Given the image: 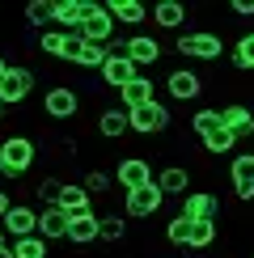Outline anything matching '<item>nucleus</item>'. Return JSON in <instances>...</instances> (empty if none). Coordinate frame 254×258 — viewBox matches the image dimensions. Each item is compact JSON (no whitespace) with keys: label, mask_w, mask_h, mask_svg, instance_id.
<instances>
[{"label":"nucleus","mask_w":254,"mask_h":258,"mask_svg":"<svg viewBox=\"0 0 254 258\" xmlns=\"http://www.w3.org/2000/svg\"><path fill=\"white\" fill-rule=\"evenodd\" d=\"M38 161L34 136H5L0 140V174L5 178H26Z\"/></svg>","instance_id":"obj_1"},{"label":"nucleus","mask_w":254,"mask_h":258,"mask_svg":"<svg viewBox=\"0 0 254 258\" xmlns=\"http://www.w3.org/2000/svg\"><path fill=\"white\" fill-rule=\"evenodd\" d=\"M174 47H178V55H186V59H204V63H216L220 55H225V38L212 34V30L178 34V38H174Z\"/></svg>","instance_id":"obj_2"},{"label":"nucleus","mask_w":254,"mask_h":258,"mask_svg":"<svg viewBox=\"0 0 254 258\" xmlns=\"http://www.w3.org/2000/svg\"><path fill=\"white\" fill-rule=\"evenodd\" d=\"M77 34H81L85 42L110 47V38H114V17L106 13V5H98V0H85V21H81Z\"/></svg>","instance_id":"obj_3"},{"label":"nucleus","mask_w":254,"mask_h":258,"mask_svg":"<svg viewBox=\"0 0 254 258\" xmlns=\"http://www.w3.org/2000/svg\"><path fill=\"white\" fill-rule=\"evenodd\" d=\"M169 123H174V114H169L161 102H148V106H140V110H127L132 136H157V132H165Z\"/></svg>","instance_id":"obj_4"},{"label":"nucleus","mask_w":254,"mask_h":258,"mask_svg":"<svg viewBox=\"0 0 254 258\" xmlns=\"http://www.w3.org/2000/svg\"><path fill=\"white\" fill-rule=\"evenodd\" d=\"M148 182H153V165H148L144 157H123L119 165H114V186H119L123 195L148 186Z\"/></svg>","instance_id":"obj_5"},{"label":"nucleus","mask_w":254,"mask_h":258,"mask_svg":"<svg viewBox=\"0 0 254 258\" xmlns=\"http://www.w3.org/2000/svg\"><path fill=\"white\" fill-rule=\"evenodd\" d=\"M42 110H47V119H77L81 93L72 89V85H51V89L42 93Z\"/></svg>","instance_id":"obj_6"},{"label":"nucleus","mask_w":254,"mask_h":258,"mask_svg":"<svg viewBox=\"0 0 254 258\" xmlns=\"http://www.w3.org/2000/svg\"><path fill=\"white\" fill-rule=\"evenodd\" d=\"M30 93H34V72L30 68H9L0 77V102L5 106H21Z\"/></svg>","instance_id":"obj_7"},{"label":"nucleus","mask_w":254,"mask_h":258,"mask_svg":"<svg viewBox=\"0 0 254 258\" xmlns=\"http://www.w3.org/2000/svg\"><path fill=\"white\" fill-rule=\"evenodd\" d=\"M0 229H5L9 241H17V237H34V233H38V212L26 208V203H13V208L5 212V220H0Z\"/></svg>","instance_id":"obj_8"},{"label":"nucleus","mask_w":254,"mask_h":258,"mask_svg":"<svg viewBox=\"0 0 254 258\" xmlns=\"http://www.w3.org/2000/svg\"><path fill=\"white\" fill-rule=\"evenodd\" d=\"M229 182H233V195L241 203L254 199V153H237L229 161Z\"/></svg>","instance_id":"obj_9"},{"label":"nucleus","mask_w":254,"mask_h":258,"mask_svg":"<svg viewBox=\"0 0 254 258\" xmlns=\"http://www.w3.org/2000/svg\"><path fill=\"white\" fill-rule=\"evenodd\" d=\"M165 93L174 102H195L199 93H204V81H199V72L195 68H174L165 77Z\"/></svg>","instance_id":"obj_10"},{"label":"nucleus","mask_w":254,"mask_h":258,"mask_svg":"<svg viewBox=\"0 0 254 258\" xmlns=\"http://www.w3.org/2000/svg\"><path fill=\"white\" fill-rule=\"evenodd\" d=\"M220 212V199L212 190H186L182 195V216L186 220H216Z\"/></svg>","instance_id":"obj_11"},{"label":"nucleus","mask_w":254,"mask_h":258,"mask_svg":"<svg viewBox=\"0 0 254 258\" xmlns=\"http://www.w3.org/2000/svg\"><path fill=\"white\" fill-rule=\"evenodd\" d=\"M161 199H165V195L153 186V182L140 186V190H132V195H127V220H148L157 208H161Z\"/></svg>","instance_id":"obj_12"},{"label":"nucleus","mask_w":254,"mask_h":258,"mask_svg":"<svg viewBox=\"0 0 254 258\" xmlns=\"http://www.w3.org/2000/svg\"><path fill=\"white\" fill-rule=\"evenodd\" d=\"M127 59H132L136 68H153V63L161 59V42L153 34H127Z\"/></svg>","instance_id":"obj_13"},{"label":"nucleus","mask_w":254,"mask_h":258,"mask_svg":"<svg viewBox=\"0 0 254 258\" xmlns=\"http://www.w3.org/2000/svg\"><path fill=\"white\" fill-rule=\"evenodd\" d=\"M136 77H140V68H136L127 55H106V63H102V81L110 85V89H123V85H132Z\"/></svg>","instance_id":"obj_14"},{"label":"nucleus","mask_w":254,"mask_h":258,"mask_svg":"<svg viewBox=\"0 0 254 258\" xmlns=\"http://www.w3.org/2000/svg\"><path fill=\"white\" fill-rule=\"evenodd\" d=\"M119 98H123V110H140V106H148V102H157V85H153V77H136L132 85H123L119 89Z\"/></svg>","instance_id":"obj_15"},{"label":"nucleus","mask_w":254,"mask_h":258,"mask_svg":"<svg viewBox=\"0 0 254 258\" xmlns=\"http://www.w3.org/2000/svg\"><path fill=\"white\" fill-rule=\"evenodd\" d=\"M220 123H225V127H229V132L237 136V140L254 136V110H250L246 102H229L225 110H220Z\"/></svg>","instance_id":"obj_16"},{"label":"nucleus","mask_w":254,"mask_h":258,"mask_svg":"<svg viewBox=\"0 0 254 258\" xmlns=\"http://www.w3.org/2000/svg\"><path fill=\"white\" fill-rule=\"evenodd\" d=\"M153 186L161 190V195H186V190H190V169L161 165V174H153Z\"/></svg>","instance_id":"obj_17"},{"label":"nucleus","mask_w":254,"mask_h":258,"mask_svg":"<svg viewBox=\"0 0 254 258\" xmlns=\"http://www.w3.org/2000/svg\"><path fill=\"white\" fill-rule=\"evenodd\" d=\"M148 17H153L157 30H182L186 26V9L178 5V0H161V5L148 9Z\"/></svg>","instance_id":"obj_18"},{"label":"nucleus","mask_w":254,"mask_h":258,"mask_svg":"<svg viewBox=\"0 0 254 258\" xmlns=\"http://www.w3.org/2000/svg\"><path fill=\"white\" fill-rule=\"evenodd\" d=\"M68 241L72 245H93V241H98V216H93V212L68 216Z\"/></svg>","instance_id":"obj_19"},{"label":"nucleus","mask_w":254,"mask_h":258,"mask_svg":"<svg viewBox=\"0 0 254 258\" xmlns=\"http://www.w3.org/2000/svg\"><path fill=\"white\" fill-rule=\"evenodd\" d=\"M89 203H93V199H89V190H85L81 182H64V190H59V203H55V208H64L68 216H81V212H93Z\"/></svg>","instance_id":"obj_20"},{"label":"nucleus","mask_w":254,"mask_h":258,"mask_svg":"<svg viewBox=\"0 0 254 258\" xmlns=\"http://www.w3.org/2000/svg\"><path fill=\"white\" fill-rule=\"evenodd\" d=\"M38 237H42V241L68 237V212H64V208H42V212H38Z\"/></svg>","instance_id":"obj_21"},{"label":"nucleus","mask_w":254,"mask_h":258,"mask_svg":"<svg viewBox=\"0 0 254 258\" xmlns=\"http://www.w3.org/2000/svg\"><path fill=\"white\" fill-rule=\"evenodd\" d=\"M85 21V0H55V26L64 34H77Z\"/></svg>","instance_id":"obj_22"},{"label":"nucleus","mask_w":254,"mask_h":258,"mask_svg":"<svg viewBox=\"0 0 254 258\" xmlns=\"http://www.w3.org/2000/svg\"><path fill=\"white\" fill-rule=\"evenodd\" d=\"M132 127H127V110L123 106H110V110H102L98 114V136H106V140H123Z\"/></svg>","instance_id":"obj_23"},{"label":"nucleus","mask_w":254,"mask_h":258,"mask_svg":"<svg viewBox=\"0 0 254 258\" xmlns=\"http://www.w3.org/2000/svg\"><path fill=\"white\" fill-rule=\"evenodd\" d=\"M106 13H110L114 21H123V26H144L148 21V9L140 5V0H110Z\"/></svg>","instance_id":"obj_24"},{"label":"nucleus","mask_w":254,"mask_h":258,"mask_svg":"<svg viewBox=\"0 0 254 258\" xmlns=\"http://www.w3.org/2000/svg\"><path fill=\"white\" fill-rule=\"evenodd\" d=\"M233 68L237 72H254V30H241L233 42Z\"/></svg>","instance_id":"obj_25"},{"label":"nucleus","mask_w":254,"mask_h":258,"mask_svg":"<svg viewBox=\"0 0 254 258\" xmlns=\"http://www.w3.org/2000/svg\"><path fill=\"white\" fill-rule=\"evenodd\" d=\"M9 250H13V258H51V245L38 237H17V241H9Z\"/></svg>","instance_id":"obj_26"},{"label":"nucleus","mask_w":254,"mask_h":258,"mask_svg":"<svg viewBox=\"0 0 254 258\" xmlns=\"http://www.w3.org/2000/svg\"><path fill=\"white\" fill-rule=\"evenodd\" d=\"M127 237V216H98V241L114 245Z\"/></svg>","instance_id":"obj_27"},{"label":"nucleus","mask_w":254,"mask_h":258,"mask_svg":"<svg viewBox=\"0 0 254 258\" xmlns=\"http://www.w3.org/2000/svg\"><path fill=\"white\" fill-rule=\"evenodd\" d=\"M216 241V220H190V245L186 250H212Z\"/></svg>","instance_id":"obj_28"},{"label":"nucleus","mask_w":254,"mask_h":258,"mask_svg":"<svg viewBox=\"0 0 254 258\" xmlns=\"http://www.w3.org/2000/svg\"><path fill=\"white\" fill-rule=\"evenodd\" d=\"M26 21L34 30L51 26V21H55V0H30V5H26Z\"/></svg>","instance_id":"obj_29"},{"label":"nucleus","mask_w":254,"mask_h":258,"mask_svg":"<svg viewBox=\"0 0 254 258\" xmlns=\"http://www.w3.org/2000/svg\"><path fill=\"white\" fill-rule=\"evenodd\" d=\"M216 127H225V123H220V110H212V106H204V110H195V114H190V132H195L199 140H204V136H212Z\"/></svg>","instance_id":"obj_30"},{"label":"nucleus","mask_w":254,"mask_h":258,"mask_svg":"<svg viewBox=\"0 0 254 258\" xmlns=\"http://www.w3.org/2000/svg\"><path fill=\"white\" fill-rule=\"evenodd\" d=\"M233 144H237V136L229 132V127H216L212 136H204V148L212 157H225V153H233Z\"/></svg>","instance_id":"obj_31"},{"label":"nucleus","mask_w":254,"mask_h":258,"mask_svg":"<svg viewBox=\"0 0 254 258\" xmlns=\"http://www.w3.org/2000/svg\"><path fill=\"white\" fill-rule=\"evenodd\" d=\"M165 237H169L174 250H186V245H190V220L186 216H174V220L165 224Z\"/></svg>","instance_id":"obj_32"},{"label":"nucleus","mask_w":254,"mask_h":258,"mask_svg":"<svg viewBox=\"0 0 254 258\" xmlns=\"http://www.w3.org/2000/svg\"><path fill=\"white\" fill-rule=\"evenodd\" d=\"M81 186L89 190V199H93V195H106V190L114 186V178L106 174V169H85V178H81Z\"/></svg>","instance_id":"obj_33"},{"label":"nucleus","mask_w":254,"mask_h":258,"mask_svg":"<svg viewBox=\"0 0 254 258\" xmlns=\"http://www.w3.org/2000/svg\"><path fill=\"white\" fill-rule=\"evenodd\" d=\"M102 63H106V47H98V42H85L77 68H98V72H102Z\"/></svg>","instance_id":"obj_34"},{"label":"nucleus","mask_w":254,"mask_h":258,"mask_svg":"<svg viewBox=\"0 0 254 258\" xmlns=\"http://www.w3.org/2000/svg\"><path fill=\"white\" fill-rule=\"evenodd\" d=\"M59 190H64V178H42V182H38L42 208H55V203H59Z\"/></svg>","instance_id":"obj_35"},{"label":"nucleus","mask_w":254,"mask_h":258,"mask_svg":"<svg viewBox=\"0 0 254 258\" xmlns=\"http://www.w3.org/2000/svg\"><path fill=\"white\" fill-rule=\"evenodd\" d=\"M59 47H64V30H42V34H38V51H42V55H55L59 59Z\"/></svg>","instance_id":"obj_36"},{"label":"nucleus","mask_w":254,"mask_h":258,"mask_svg":"<svg viewBox=\"0 0 254 258\" xmlns=\"http://www.w3.org/2000/svg\"><path fill=\"white\" fill-rule=\"evenodd\" d=\"M81 47H85V38H81V34H64L59 59H64V63H72V68H77V59H81Z\"/></svg>","instance_id":"obj_37"},{"label":"nucleus","mask_w":254,"mask_h":258,"mask_svg":"<svg viewBox=\"0 0 254 258\" xmlns=\"http://www.w3.org/2000/svg\"><path fill=\"white\" fill-rule=\"evenodd\" d=\"M233 13H237V17H254V0H233Z\"/></svg>","instance_id":"obj_38"},{"label":"nucleus","mask_w":254,"mask_h":258,"mask_svg":"<svg viewBox=\"0 0 254 258\" xmlns=\"http://www.w3.org/2000/svg\"><path fill=\"white\" fill-rule=\"evenodd\" d=\"M9 208H13V195H9V190L0 186V220H5V212H9Z\"/></svg>","instance_id":"obj_39"},{"label":"nucleus","mask_w":254,"mask_h":258,"mask_svg":"<svg viewBox=\"0 0 254 258\" xmlns=\"http://www.w3.org/2000/svg\"><path fill=\"white\" fill-rule=\"evenodd\" d=\"M9 68H13V63H9L5 55H0V77H5V72H9Z\"/></svg>","instance_id":"obj_40"},{"label":"nucleus","mask_w":254,"mask_h":258,"mask_svg":"<svg viewBox=\"0 0 254 258\" xmlns=\"http://www.w3.org/2000/svg\"><path fill=\"white\" fill-rule=\"evenodd\" d=\"M0 258H13V250H9V245H0Z\"/></svg>","instance_id":"obj_41"},{"label":"nucleus","mask_w":254,"mask_h":258,"mask_svg":"<svg viewBox=\"0 0 254 258\" xmlns=\"http://www.w3.org/2000/svg\"><path fill=\"white\" fill-rule=\"evenodd\" d=\"M5 114H9V106H5V102H0V123H5Z\"/></svg>","instance_id":"obj_42"},{"label":"nucleus","mask_w":254,"mask_h":258,"mask_svg":"<svg viewBox=\"0 0 254 258\" xmlns=\"http://www.w3.org/2000/svg\"><path fill=\"white\" fill-rule=\"evenodd\" d=\"M0 245H9V237H5V229H0Z\"/></svg>","instance_id":"obj_43"}]
</instances>
